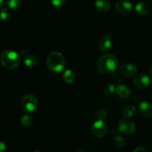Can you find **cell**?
I'll return each mask as SVG.
<instances>
[{
  "instance_id": "cell-22",
  "label": "cell",
  "mask_w": 152,
  "mask_h": 152,
  "mask_svg": "<svg viewBox=\"0 0 152 152\" xmlns=\"http://www.w3.org/2000/svg\"><path fill=\"white\" fill-rule=\"evenodd\" d=\"M116 91V87L111 83L107 85L105 88V90H104V93L107 96H111L114 93V92Z\"/></svg>"
},
{
  "instance_id": "cell-27",
  "label": "cell",
  "mask_w": 152,
  "mask_h": 152,
  "mask_svg": "<svg viewBox=\"0 0 152 152\" xmlns=\"http://www.w3.org/2000/svg\"><path fill=\"white\" fill-rule=\"evenodd\" d=\"M4 0H0V7H2L3 4H4Z\"/></svg>"
},
{
  "instance_id": "cell-25",
  "label": "cell",
  "mask_w": 152,
  "mask_h": 152,
  "mask_svg": "<svg viewBox=\"0 0 152 152\" xmlns=\"http://www.w3.org/2000/svg\"><path fill=\"white\" fill-rule=\"evenodd\" d=\"M134 152H147V151L146 149L143 147H137L134 151Z\"/></svg>"
},
{
  "instance_id": "cell-12",
  "label": "cell",
  "mask_w": 152,
  "mask_h": 152,
  "mask_svg": "<svg viewBox=\"0 0 152 152\" xmlns=\"http://www.w3.org/2000/svg\"><path fill=\"white\" fill-rule=\"evenodd\" d=\"M94 7L97 11L104 13L109 10L111 4L108 0H96L95 1Z\"/></svg>"
},
{
  "instance_id": "cell-28",
  "label": "cell",
  "mask_w": 152,
  "mask_h": 152,
  "mask_svg": "<svg viewBox=\"0 0 152 152\" xmlns=\"http://www.w3.org/2000/svg\"><path fill=\"white\" fill-rule=\"evenodd\" d=\"M77 152H85V151H81V150H80V151H77Z\"/></svg>"
},
{
  "instance_id": "cell-13",
  "label": "cell",
  "mask_w": 152,
  "mask_h": 152,
  "mask_svg": "<svg viewBox=\"0 0 152 152\" xmlns=\"http://www.w3.org/2000/svg\"><path fill=\"white\" fill-rule=\"evenodd\" d=\"M116 92L117 95L122 98H127L129 97L131 94V90L125 84H118L116 86Z\"/></svg>"
},
{
  "instance_id": "cell-1",
  "label": "cell",
  "mask_w": 152,
  "mask_h": 152,
  "mask_svg": "<svg viewBox=\"0 0 152 152\" xmlns=\"http://www.w3.org/2000/svg\"><path fill=\"white\" fill-rule=\"evenodd\" d=\"M118 59L112 54H105L99 57L97 61L96 66L99 72L102 74L114 72L118 66Z\"/></svg>"
},
{
  "instance_id": "cell-21",
  "label": "cell",
  "mask_w": 152,
  "mask_h": 152,
  "mask_svg": "<svg viewBox=\"0 0 152 152\" xmlns=\"http://www.w3.org/2000/svg\"><path fill=\"white\" fill-rule=\"evenodd\" d=\"M10 17V13L7 8L0 9V19L3 21H7Z\"/></svg>"
},
{
  "instance_id": "cell-4",
  "label": "cell",
  "mask_w": 152,
  "mask_h": 152,
  "mask_svg": "<svg viewBox=\"0 0 152 152\" xmlns=\"http://www.w3.org/2000/svg\"><path fill=\"white\" fill-rule=\"evenodd\" d=\"M38 101L37 97L31 93L24 95L21 101V107L25 113H32L37 109Z\"/></svg>"
},
{
  "instance_id": "cell-7",
  "label": "cell",
  "mask_w": 152,
  "mask_h": 152,
  "mask_svg": "<svg viewBox=\"0 0 152 152\" xmlns=\"http://www.w3.org/2000/svg\"><path fill=\"white\" fill-rule=\"evenodd\" d=\"M134 86L138 89H145L148 87L151 83L149 76L145 74H139L134 78Z\"/></svg>"
},
{
  "instance_id": "cell-26",
  "label": "cell",
  "mask_w": 152,
  "mask_h": 152,
  "mask_svg": "<svg viewBox=\"0 0 152 152\" xmlns=\"http://www.w3.org/2000/svg\"><path fill=\"white\" fill-rule=\"evenodd\" d=\"M148 72H149V74L152 76V65L150 66L149 69H148Z\"/></svg>"
},
{
  "instance_id": "cell-3",
  "label": "cell",
  "mask_w": 152,
  "mask_h": 152,
  "mask_svg": "<svg viewBox=\"0 0 152 152\" xmlns=\"http://www.w3.org/2000/svg\"><path fill=\"white\" fill-rule=\"evenodd\" d=\"M65 65V60L62 54L58 52H53L47 58V66L50 70L54 72H61Z\"/></svg>"
},
{
  "instance_id": "cell-11",
  "label": "cell",
  "mask_w": 152,
  "mask_h": 152,
  "mask_svg": "<svg viewBox=\"0 0 152 152\" xmlns=\"http://www.w3.org/2000/svg\"><path fill=\"white\" fill-rule=\"evenodd\" d=\"M111 46V40L109 36L105 35L99 40L98 43V49L102 52L108 50Z\"/></svg>"
},
{
  "instance_id": "cell-23",
  "label": "cell",
  "mask_w": 152,
  "mask_h": 152,
  "mask_svg": "<svg viewBox=\"0 0 152 152\" xmlns=\"http://www.w3.org/2000/svg\"><path fill=\"white\" fill-rule=\"evenodd\" d=\"M50 2L54 7H61L65 2V0H50Z\"/></svg>"
},
{
  "instance_id": "cell-6",
  "label": "cell",
  "mask_w": 152,
  "mask_h": 152,
  "mask_svg": "<svg viewBox=\"0 0 152 152\" xmlns=\"http://www.w3.org/2000/svg\"><path fill=\"white\" fill-rule=\"evenodd\" d=\"M117 13L121 15H129L133 10V4L127 0H120L115 5Z\"/></svg>"
},
{
  "instance_id": "cell-29",
  "label": "cell",
  "mask_w": 152,
  "mask_h": 152,
  "mask_svg": "<svg viewBox=\"0 0 152 152\" xmlns=\"http://www.w3.org/2000/svg\"><path fill=\"white\" fill-rule=\"evenodd\" d=\"M34 152H40V151H34Z\"/></svg>"
},
{
  "instance_id": "cell-2",
  "label": "cell",
  "mask_w": 152,
  "mask_h": 152,
  "mask_svg": "<svg viewBox=\"0 0 152 152\" xmlns=\"http://www.w3.org/2000/svg\"><path fill=\"white\" fill-rule=\"evenodd\" d=\"M20 56L16 52L13 50H4L0 55V62L5 69L12 70L19 65Z\"/></svg>"
},
{
  "instance_id": "cell-5",
  "label": "cell",
  "mask_w": 152,
  "mask_h": 152,
  "mask_svg": "<svg viewBox=\"0 0 152 152\" xmlns=\"http://www.w3.org/2000/svg\"><path fill=\"white\" fill-rule=\"evenodd\" d=\"M107 131H108V126H107L106 123L102 119H99L94 122L91 127L92 134L98 138L105 137V134H107Z\"/></svg>"
},
{
  "instance_id": "cell-8",
  "label": "cell",
  "mask_w": 152,
  "mask_h": 152,
  "mask_svg": "<svg viewBox=\"0 0 152 152\" xmlns=\"http://www.w3.org/2000/svg\"><path fill=\"white\" fill-rule=\"evenodd\" d=\"M135 125L132 121L123 119L119 122L117 125V131L125 134H132L134 131Z\"/></svg>"
},
{
  "instance_id": "cell-10",
  "label": "cell",
  "mask_w": 152,
  "mask_h": 152,
  "mask_svg": "<svg viewBox=\"0 0 152 152\" xmlns=\"http://www.w3.org/2000/svg\"><path fill=\"white\" fill-rule=\"evenodd\" d=\"M139 113L144 117L152 116V105L148 101H141L138 106Z\"/></svg>"
},
{
  "instance_id": "cell-19",
  "label": "cell",
  "mask_w": 152,
  "mask_h": 152,
  "mask_svg": "<svg viewBox=\"0 0 152 152\" xmlns=\"http://www.w3.org/2000/svg\"><path fill=\"white\" fill-rule=\"evenodd\" d=\"M21 123L24 128H29L33 124V118L29 115H25L21 119Z\"/></svg>"
},
{
  "instance_id": "cell-9",
  "label": "cell",
  "mask_w": 152,
  "mask_h": 152,
  "mask_svg": "<svg viewBox=\"0 0 152 152\" xmlns=\"http://www.w3.org/2000/svg\"><path fill=\"white\" fill-rule=\"evenodd\" d=\"M137 71V68L133 63L123 64L119 68V72L124 77H132L136 74Z\"/></svg>"
},
{
  "instance_id": "cell-17",
  "label": "cell",
  "mask_w": 152,
  "mask_h": 152,
  "mask_svg": "<svg viewBox=\"0 0 152 152\" xmlns=\"http://www.w3.org/2000/svg\"><path fill=\"white\" fill-rule=\"evenodd\" d=\"M119 131L117 130H114L113 131V134H114V144L117 146V147H123L125 145V139L122 137L121 135L118 134Z\"/></svg>"
},
{
  "instance_id": "cell-16",
  "label": "cell",
  "mask_w": 152,
  "mask_h": 152,
  "mask_svg": "<svg viewBox=\"0 0 152 152\" xmlns=\"http://www.w3.org/2000/svg\"><path fill=\"white\" fill-rule=\"evenodd\" d=\"M24 63L26 66L33 67L38 63V59L34 55H28L24 58Z\"/></svg>"
},
{
  "instance_id": "cell-18",
  "label": "cell",
  "mask_w": 152,
  "mask_h": 152,
  "mask_svg": "<svg viewBox=\"0 0 152 152\" xmlns=\"http://www.w3.org/2000/svg\"><path fill=\"white\" fill-rule=\"evenodd\" d=\"M135 112V107L132 104L126 105L123 110V116L125 118L132 117Z\"/></svg>"
},
{
  "instance_id": "cell-24",
  "label": "cell",
  "mask_w": 152,
  "mask_h": 152,
  "mask_svg": "<svg viewBox=\"0 0 152 152\" xmlns=\"http://www.w3.org/2000/svg\"><path fill=\"white\" fill-rule=\"evenodd\" d=\"M6 150V145L4 142L0 141V152H4Z\"/></svg>"
},
{
  "instance_id": "cell-20",
  "label": "cell",
  "mask_w": 152,
  "mask_h": 152,
  "mask_svg": "<svg viewBox=\"0 0 152 152\" xmlns=\"http://www.w3.org/2000/svg\"><path fill=\"white\" fill-rule=\"evenodd\" d=\"M22 4V0H7L6 4L7 7L12 10H15L19 7V6Z\"/></svg>"
},
{
  "instance_id": "cell-15",
  "label": "cell",
  "mask_w": 152,
  "mask_h": 152,
  "mask_svg": "<svg viewBox=\"0 0 152 152\" xmlns=\"http://www.w3.org/2000/svg\"><path fill=\"white\" fill-rule=\"evenodd\" d=\"M62 78L65 82L68 83H72L76 79V75L74 72L71 69H66L63 72Z\"/></svg>"
},
{
  "instance_id": "cell-14",
  "label": "cell",
  "mask_w": 152,
  "mask_h": 152,
  "mask_svg": "<svg viewBox=\"0 0 152 152\" xmlns=\"http://www.w3.org/2000/svg\"><path fill=\"white\" fill-rule=\"evenodd\" d=\"M135 10L137 11V13L139 15H141V16H145V15H147L149 12V7L144 2H139L136 4L135 6Z\"/></svg>"
}]
</instances>
